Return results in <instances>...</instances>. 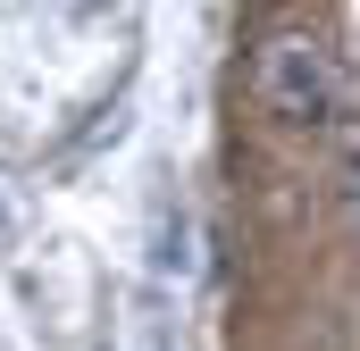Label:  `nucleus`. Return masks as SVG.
I'll use <instances>...</instances> for the list:
<instances>
[{
  "instance_id": "nucleus-1",
  "label": "nucleus",
  "mask_w": 360,
  "mask_h": 351,
  "mask_svg": "<svg viewBox=\"0 0 360 351\" xmlns=\"http://www.w3.org/2000/svg\"><path fill=\"white\" fill-rule=\"evenodd\" d=\"M252 92L276 126H335L344 117V67L310 34H269L252 59Z\"/></svg>"
}]
</instances>
